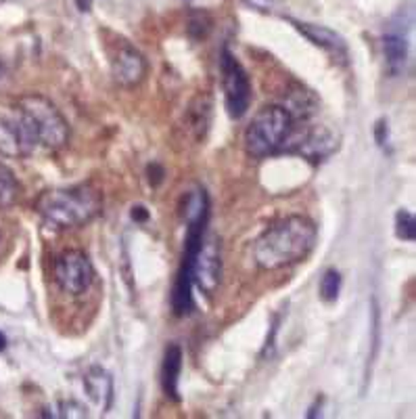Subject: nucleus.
<instances>
[{
  "label": "nucleus",
  "mask_w": 416,
  "mask_h": 419,
  "mask_svg": "<svg viewBox=\"0 0 416 419\" xmlns=\"http://www.w3.org/2000/svg\"><path fill=\"white\" fill-rule=\"evenodd\" d=\"M54 279L63 292L71 296L84 294L94 281L90 258L82 250H65L54 260Z\"/></svg>",
  "instance_id": "obj_6"
},
{
  "label": "nucleus",
  "mask_w": 416,
  "mask_h": 419,
  "mask_svg": "<svg viewBox=\"0 0 416 419\" xmlns=\"http://www.w3.org/2000/svg\"><path fill=\"white\" fill-rule=\"evenodd\" d=\"M293 23V27L306 36L312 44L329 50L331 55L339 57V59H346L348 57V44L343 40V36H339L337 31H333L331 27L327 25H316V23H306V21H297V19H289Z\"/></svg>",
  "instance_id": "obj_12"
},
{
  "label": "nucleus",
  "mask_w": 416,
  "mask_h": 419,
  "mask_svg": "<svg viewBox=\"0 0 416 419\" xmlns=\"http://www.w3.org/2000/svg\"><path fill=\"white\" fill-rule=\"evenodd\" d=\"M147 176H149V183H151L153 187H157V185L163 183L165 170H163L161 164H149V166H147Z\"/></svg>",
  "instance_id": "obj_24"
},
{
  "label": "nucleus",
  "mask_w": 416,
  "mask_h": 419,
  "mask_svg": "<svg viewBox=\"0 0 416 419\" xmlns=\"http://www.w3.org/2000/svg\"><path fill=\"white\" fill-rule=\"evenodd\" d=\"M130 216H132V220H134V222H140V225H142V222H147V220H149V216H151V214H149V210H147L144 206H132V210H130Z\"/></svg>",
  "instance_id": "obj_27"
},
{
  "label": "nucleus",
  "mask_w": 416,
  "mask_h": 419,
  "mask_svg": "<svg viewBox=\"0 0 416 419\" xmlns=\"http://www.w3.org/2000/svg\"><path fill=\"white\" fill-rule=\"evenodd\" d=\"M222 279V254L216 239L203 241L201 250L193 260V285H197L203 294L214 296Z\"/></svg>",
  "instance_id": "obj_11"
},
{
  "label": "nucleus",
  "mask_w": 416,
  "mask_h": 419,
  "mask_svg": "<svg viewBox=\"0 0 416 419\" xmlns=\"http://www.w3.org/2000/svg\"><path fill=\"white\" fill-rule=\"evenodd\" d=\"M251 8L255 10H264V13H272L278 0H245Z\"/></svg>",
  "instance_id": "obj_26"
},
{
  "label": "nucleus",
  "mask_w": 416,
  "mask_h": 419,
  "mask_svg": "<svg viewBox=\"0 0 416 419\" xmlns=\"http://www.w3.org/2000/svg\"><path fill=\"white\" fill-rule=\"evenodd\" d=\"M341 273L335 271V269H329L322 279H320V298L325 302H335L339 298V292H341Z\"/></svg>",
  "instance_id": "obj_20"
},
{
  "label": "nucleus",
  "mask_w": 416,
  "mask_h": 419,
  "mask_svg": "<svg viewBox=\"0 0 416 419\" xmlns=\"http://www.w3.org/2000/svg\"><path fill=\"white\" fill-rule=\"evenodd\" d=\"M4 78H6V65H4V61L0 59V84H2Z\"/></svg>",
  "instance_id": "obj_29"
},
{
  "label": "nucleus",
  "mask_w": 416,
  "mask_h": 419,
  "mask_svg": "<svg viewBox=\"0 0 416 419\" xmlns=\"http://www.w3.org/2000/svg\"><path fill=\"white\" fill-rule=\"evenodd\" d=\"M180 371H182V348L178 344H170L165 348L163 363H161V388L165 397L172 401H180V395H178Z\"/></svg>",
  "instance_id": "obj_14"
},
{
  "label": "nucleus",
  "mask_w": 416,
  "mask_h": 419,
  "mask_svg": "<svg viewBox=\"0 0 416 419\" xmlns=\"http://www.w3.org/2000/svg\"><path fill=\"white\" fill-rule=\"evenodd\" d=\"M220 71L224 84V103L232 120H241L251 105V82L243 65L237 61L228 46L220 52Z\"/></svg>",
  "instance_id": "obj_5"
},
{
  "label": "nucleus",
  "mask_w": 416,
  "mask_h": 419,
  "mask_svg": "<svg viewBox=\"0 0 416 419\" xmlns=\"http://www.w3.org/2000/svg\"><path fill=\"white\" fill-rule=\"evenodd\" d=\"M36 210L52 227L75 229L101 214L103 195L88 183L67 189H50L38 197Z\"/></svg>",
  "instance_id": "obj_2"
},
{
  "label": "nucleus",
  "mask_w": 416,
  "mask_h": 419,
  "mask_svg": "<svg viewBox=\"0 0 416 419\" xmlns=\"http://www.w3.org/2000/svg\"><path fill=\"white\" fill-rule=\"evenodd\" d=\"M86 416H88L86 407L75 401H59L52 407H48L46 413H42V418H86Z\"/></svg>",
  "instance_id": "obj_21"
},
{
  "label": "nucleus",
  "mask_w": 416,
  "mask_h": 419,
  "mask_svg": "<svg viewBox=\"0 0 416 419\" xmlns=\"http://www.w3.org/2000/svg\"><path fill=\"white\" fill-rule=\"evenodd\" d=\"M38 145L36 132L19 107L13 113H0V153L8 157L29 155Z\"/></svg>",
  "instance_id": "obj_7"
},
{
  "label": "nucleus",
  "mask_w": 416,
  "mask_h": 419,
  "mask_svg": "<svg viewBox=\"0 0 416 419\" xmlns=\"http://www.w3.org/2000/svg\"><path fill=\"white\" fill-rule=\"evenodd\" d=\"M316 225L299 214L287 216L266 229L253 243L255 264L264 271H276L304 260L316 246Z\"/></svg>",
  "instance_id": "obj_1"
},
{
  "label": "nucleus",
  "mask_w": 416,
  "mask_h": 419,
  "mask_svg": "<svg viewBox=\"0 0 416 419\" xmlns=\"http://www.w3.org/2000/svg\"><path fill=\"white\" fill-rule=\"evenodd\" d=\"M283 107L289 111V115L293 118V122L295 120H308V118H312L316 113L318 101H316V97L308 88H304V86L297 84L293 90L287 92V99H285Z\"/></svg>",
  "instance_id": "obj_16"
},
{
  "label": "nucleus",
  "mask_w": 416,
  "mask_h": 419,
  "mask_svg": "<svg viewBox=\"0 0 416 419\" xmlns=\"http://www.w3.org/2000/svg\"><path fill=\"white\" fill-rule=\"evenodd\" d=\"M396 235L402 241H415L416 239V218L413 212L400 210L396 214Z\"/></svg>",
  "instance_id": "obj_22"
},
{
  "label": "nucleus",
  "mask_w": 416,
  "mask_h": 419,
  "mask_svg": "<svg viewBox=\"0 0 416 419\" xmlns=\"http://www.w3.org/2000/svg\"><path fill=\"white\" fill-rule=\"evenodd\" d=\"M387 139H389L387 120H379V122H377V126H375V141H377V145H379V147H385Z\"/></svg>",
  "instance_id": "obj_25"
},
{
  "label": "nucleus",
  "mask_w": 416,
  "mask_h": 419,
  "mask_svg": "<svg viewBox=\"0 0 416 419\" xmlns=\"http://www.w3.org/2000/svg\"><path fill=\"white\" fill-rule=\"evenodd\" d=\"M184 222H197L209 218V197L203 187H195L188 193H184L182 206H180Z\"/></svg>",
  "instance_id": "obj_17"
},
{
  "label": "nucleus",
  "mask_w": 416,
  "mask_h": 419,
  "mask_svg": "<svg viewBox=\"0 0 416 419\" xmlns=\"http://www.w3.org/2000/svg\"><path fill=\"white\" fill-rule=\"evenodd\" d=\"M293 118L283 105H266L245 130V149L251 157H268L285 147Z\"/></svg>",
  "instance_id": "obj_3"
},
{
  "label": "nucleus",
  "mask_w": 416,
  "mask_h": 419,
  "mask_svg": "<svg viewBox=\"0 0 416 419\" xmlns=\"http://www.w3.org/2000/svg\"><path fill=\"white\" fill-rule=\"evenodd\" d=\"M209 29H211V19H209L207 13H193V15H191L188 25H186V31H188V36H191L193 40L199 42V40L207 38Z\"/></svg>",
  "instance_id": "obj_23"
},
{
  "label": "nucleus",
  "mask_w": 416,
  "mask_h": 419,
  "mask_svg": "<svg viewBox=\"0 0 416 419\" xmlns=\"http://www.w3.org/2000/svg\"><path fill=\"white\" fill-rule=\"evenodd\" d=\"M6 350V336L0 332V353H4Z\"/></svg>",
  "instance_id": "obj_30"
},
{
  "label": "nucleus",
  "mask_w": 416,
  "mask_h": 419,
  "mask_svg": "<svg viewBox=\"0 0 416 419\" xmlns=\"http://www.w3.org/2000/svg\"><path fill=\"white\" fill-rule=\"evenodd\" d=\"M170 302L176 317H186L193 311V273L184 267H180L176 273Z\"/></svg>",
  "instance_id": "obj_15"
},
{
  "label": "nucleus",
  "mask_w": 416,
  "mask_h": 419,
  "mask_svg": "<svg viewBox=\"0 0 416 419\" xmlns=\"http://www.w3.org/2000/svg\"><path fill=\"white\" fill-rule=\"evenodd\" d=\"M84 390L88 399L105 413L113 403V378L103 367H90L84 376Z\"/></svg>",
  "instance_id": "obj_13"
},
{
  "label": "nucleus",
  "mask_w": 416,
  "mask_h": 419,
  "mask_svg": "<svg viewBox=\"0 0 416 419\" xmlns=\"http://www.w3.org/2000/svg\"><path fill=\"white\" fill-rule=\"evenodd\" d=\"M19 191H21V187H19L13 170L0 164V210L15 206L19 199Z\"/></svg>",
  "instance_id": "obj_19"
},
{
  "label": "nucleus",
  "mask_w": 416,
  "mask_h": 419,
  "mask_svg": "<svg viewBox=\"0 0 416 419\" xmlns=\"http://www.w3.org/2000/svg\"><path fill=\"white\" fill-rule=\"evenodd\" d=\"M17 107L23 111L27 122L31 124L38 145L46 149H61L69 139V126L61 111L42 94H25L19 99Z\"/></svg>",
  "instance_id": "obj_4"
},
{
  "label": "nucleus",
  "mask_w": 416,
  "mask_h": 419,
  "mask_svg": "<svg viewBox=\"0 0 416 419\" xmlns=\"http://www.w3.org/2000/svg\"><path fill=\"white\" fill-rule=\"evenodd\" d=\"M75 4H77V8L82 10V13H86V10H90V0H75Z\"/></svg>",
  "instance_id": "obj_28"
},
{
  "label": "nucleus",
  "mask_w": 416,
  "mask_h": 419,
  "mask_svg": "<svg viewBox=\"0 0 416 419\" xmlns=\"http://www.w3.org/2000/svg\"><path fill=\"white\" fill-rule=\"evenodd\" d=\"M111 73L121 86H136L147 76V59L126 40H119L111 50Z\"/></svg>",
  "instance_id": "obj_10"
},
{
  "label": "nucleus",
  "mask_w": 416,
  "mask_h": 419,
  "mask_svg": "<svg viewBox=\"0 0 416 419\" xmlns=\"http://www.w3.org/2000/svg\"><path fill=\"white\" fill-rule=\"evenodd\" d=\"M413 23V13L408 19H404V13L394 17L383 34V52L385 63L392 76H402L410 61V42H408V29Z\"/></svg>",
  "instance_id": "obj_9"
},
{
  "label": "nucleus",
  "mask_w": 416,
  "mask_h": 419,
  "mask_svg": "<svg viewBox=\"0 0 416 419\" xmlns=\"http://www.w3.org/2000/svg\"><path fill=\"white\" fill-rule=\"evenodd\" d=\"M211 118V103L205 97H197L188 107V128L195 132V139L201 141L209 128Z\"/></svg>",
  "instance_id": "obj_18"
},
{
  "label": "nucleus",
  "mask_w": 416,
  "mask_h": 419,
  "mask_svg": "<svg viewBox=\"0 0 416 419\" xmlns=\"http://www.w3.org/2000/svg\"><path fill=\"white\" fill-rule=\"evenodd\" d=\"M285 145L289 147V151L299 153V155H304L310 162H322L325 157H329L339 147V141L329 128H322V126L310 128V126H306L304 130H297L295 124H293Z\"/></svg>",
  "instance_id": "obj_8"
}]
</instances>
